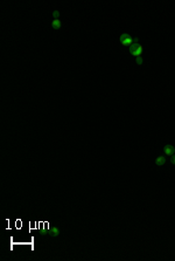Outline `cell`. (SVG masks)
Returning a JSON list of instances; mask_svg holds the SVG:
<instances>
[{"label":"cell","mask_w":175,"mask_h":261,"mask_svg":"<svg viewBox=\"0 0 175 261\" xmlns=\"http://www.w3.org/2000/svg\"><path fill=\"white\" fill-rule=\"evenodd\" d=\"M129 52L132 56H134L136 59V62L138 66H141L144 63V60H143V53H144V46L139 42V40L137 39L134 40L133 45L129 48Z\"/></svg>","instance_id":"6da1fadb"},{"label":"cell","mask_w":175,"mask_h":261,"mask_svg":"<svg viewBox=\"0 0 175 261\" xmlns=\"http://www.w3.org/2000/svg\"><path fill=\"white\" fill-rule=\"evenodd\" d=\"M134 40H136V38H133L129 33H122L120 36H119V41H120L122 46L124 47H131L133 45Z\"/></svg>","instance_id":"7a4b0ae2"},{"label":"cell","mask_w":175,"mask_h":261,"mask_svg":"<svg viewBox=\"0 0 175 261\" xmlns=\"http://www.w3.org/2000/svg\"><path fill=\"white\" fill-rule=\"evenodd\" d=\"M60 14H61V12L60 11H54V13H53V21H52V27L54 28V29H56V31H58L61 27H62V21L60 20Z\"/></svg>","instance_id":"3957f363"},{"label":"cell","mask_w":175,"mask_h":261,"mask_svg":"<svg viewBox=\"0 0 175 261\" xmlns=\"http://www.w3.org/2000/svg\"><path fill=\"white\" fill-rule=\"evenodd\" d=\"M162 150H163V152H165V155H166V156L172 157L175 152V148L172 145V144H166V145L162 148Z\"/></svg>","instance_id":"277c9868"},{"label":"cell","mask_w":175,"mask_h":261,"mask_svg":"<svg viewBox=\"0 0 175 261\" xmlns=\"http://www.w3.org/2000/svg\"><path fill=\"white\" fill-rule=\"evenodd\" d=\"M166 155H161V156H159V157H156V159H155V164L158 165V166H163L165 164H166Z\"/></svg>","instance_id":"5b68a950"},{"label":"cell","mask_w":175,"mask_h":261,"mask_svg":"<svg viewBox=\"0 0 175 261\" xmlns=\"http://www.w3.org/2000/svg\"><path fill=\"white\" fill-rule=\"evenodd\" d=\"M170 164L175 165V155H173V156H172V158H170Z\"/></svg>","instance_id":"8992f818"}]
</instances>
